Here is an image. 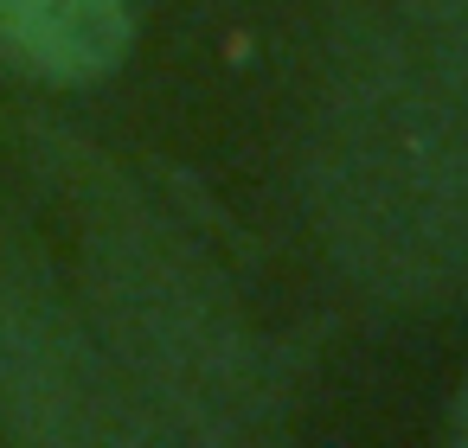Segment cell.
Segmentation results:
<instances>
[{
  "mask_svg": "<svg viewBox=\"0 0 468 448\" xmlns=\"http://www.w3.org/2000/svg\"><path fill=\"white\" fill-rule=\"evenodd\" d=\"M442 448H468V371H462V384H455V403H449V435H442Z\"/></svg>",
  "mask_w": 468,
  "mask_h": 448,
  "instance_id": "obj_3",
  "label": "cell"
},
{
  "mask_svg": "<svg viewBox=\"0 0 468 448\" xmlns=\"http://www.w3.org/2000/svg\"><path fill=\"white\" fill-rule=\"evenodd\" d=\"M334 224L391 288L468 295V122L378 97L321 180Z\"/></svg>",
  "mask_w": 468,
  "mask_h": 448,
  "instance_id": "obj_1",
  "label": "cell"
},
{
  "mask_svg": "<svg viewBox=\"0 0 468 448\" xmlns=\"http://www.w3.org/2000/svg\"><path fill=\"white\" fill-rule=\"evenodd\" d=\"M148 0H0V65L39 84L110 78L142 33Z\"/></svg>",
  "mask_w": 468,
  "mask_h": 448,
  "instance_id": "obj_2",
  "label": "cell"
}]
</instances>
